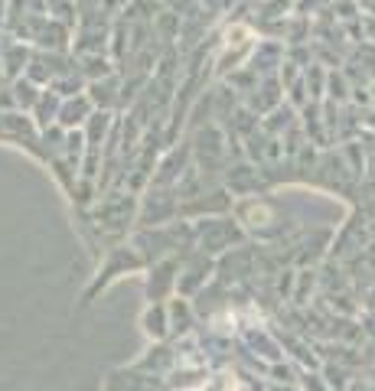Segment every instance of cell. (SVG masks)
I'll use <instances>...</instances> for the list:
<instances>
[{
    "instance_id": "obj_1",
    "label": "cell",
    "mask_w": 375,
    "mask_h": 391,
    "mask_svg": "<svg viewBox=\"0 0 375 391\" xmlns=\"http://www.w3.org/2000/svg\"><path fill=\"white\" fill-rule=\"evenodd\" d=\"M144 326H147L150 336H163L167 332V320H163V310L157 307V313L147 310V316H144Z\"/></svg>"
}]
</instances>
